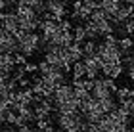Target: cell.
Masks as SVG:
<instances>
[{
	"label": "cell",
	"instance_id": "obj_1",
	"mask_svg": "<svg viewBox=\"0 0 134 132\" xmlns=\"http://www.w3.org/2000/svg\"><path fill=\"white\" fill-rule=\"evenodd\" d=\"M17 44H19V54H23L25 58H31L35 52H38L42 48V37L36 35L35 31H21L15 35Z\"/></svg>",
	"mask_w": 134,
	"mask_h": 132
},
{
	"label": "cell",
	"instance_id": "obj_17",
	"mask_svg": "<svg viewBox=\"0 0 134 132\" xmlns=\"http://www.w3.org/2000/svg\"><path fill=\"white\" fill-rule=\"evenodd\" d=\"M73 79H84L86 77V67H84V63L82 61H77V63H73Z\"/></svg>",
	"mask_w": 134,
	"mask_h": 132
},
{
	"label": "cell",
	"instance_id": "obj_14",
	"mask_svg": "<svg viewBox=\"0 0 134 132\" xmlns=\"http://www.w3.org/2000/svg\"><path fill=\"white\" fill-rule=\"evenodd\" d=\"M84 29H86V38H90V40H96V38L102 37L100 31H98V27H96V23L90 21V19L84 23Z\"/></svg>",
	"mask_w": 134,
	"mask_h": 132
},
{
	"label": "cell",
	"instance_id": "obj_25",
	"mask_svg": "<svg viewBox=\"0 0 134 132\" xmlns=\"http://www.w3.org/2000/svg\"><path fill=\"white\" fill-rule=\"evenodd\" d=\"M130 132H134V124H132V127H130Z\"/></svg>",
	"mask_w": 134,
	"mask_h": 132
},
{
	"label": "cell",
	"instance_id": "obj_6",
	"mask_svg": "<svg viewBox=\"0 0 134 132\" xmlns=\"http://www.w3.org/2000/svg\"><path fill=\"white\" fill-rule=\"evenodd\" d=\"M54 105H63V104H69V101H75L77 100V96H75V86H71V84H62V86H58L56 88V92H54Z\"/></svg>",
	"mask_w": 134,
	"mask_h": 132
},
{
	"label": "cell",
	"instance_id": "obj_11",
	"mask_svg": "<svg viewBox=\"0 0 134 132\" xmlns=\"http://www.w3.org/2000/svg\"><path fill=\"white\" fill-rule=\"evenodd\" d=\"M125 4V0H100V8L109 15V19L117 14V10Z\"/></svg>",
	"mask_w": 134,
	"mask_h": 132
},
{
	"label": "cell",
	"instance_id": "obj_18",
	"mask_svg": "<svg viewBox=\"0 0 134 132\" xmlns=\"http://www.w3.org/2000/svg\"><path fill=\"white\" fill-rule=\"evenodd\" d=\"M73 37H75V42H84V40H88L86 38V29H84V25H77V27H73Z\"/></svg>",
	"mask_w": 134,
	"mask_h": 132
},
{
	"label": "cell",
	"instance_id": "obj_21",
	"mask_svg": "<svg viewBox=\"0 0 134 132\" xmlns=\"http://www.w3.org/2000/svg\"><path fill=\"white\" fill-rule=\"evenodd\" d=\"M19 132H40L36 127H33L31 123H27V124H23V127H19Z\"/></svg>",
	"mask_w": 134,
	"mask_h": 132
},
{
	"label": "cell",
	"instance_id": "obj_2",
	"mask_svg": "<svg viewBox=\"0 0 134 132\" xmlns=\"http://www.w3.org/2000/svg\"><path fill=\"white\" fill-rule=\"evenodd\" d=\"M15 14L19 17V27L23 31H35V29L40 27V15L38 12H35L33 8H29L27 4H23L21 0L15 4Z\"/></svg>",
	"mask_w": 134,
	"mask_h": 132
},
{
	"label": "cell",
	"instance_id": "obj_13",
	"mask_svg": "<svg viewBox=\"0 0 134 132\" xmlns=\"http://www.w3.org/2000/svg\"><path fill=\"white\" fill-rule=\"evenodd\" d=\"M115 96H117L119 104H126V101H130L134 98V90H130L129 86H121V88H117Z\"/></svg>",
	"mask_w": 134,
	"mask_h": 132
},
{
	"label": "cell",
	"instance_id": "obj_12",
	"mask_svg": "<svg viewBox=\"0 0 134 132\" xmlns=\"http://www.w3.org/2000/svg\"><path fill=\"white\" fill-rule=\"evenodd\" d=\"M119 48L121 52H123V56H129V54H132V48H134V38L132 37H119Z\"/></svg>",
	"mask_w": 134,
	"mask_h": 132
},
{
	"label": "cell",
	"instance_id": "obj_24",
	"mask_svg": "<svg viewBox=\"0 0 134 132\" xmlns=\"http://www.w3.org/2000/svg\"><path fill=\"white\" fill-rule=\"evenodd\" d=\"M40 132H56V128L50 124V127H46V128H40Z\"/></svg>",
	"mask_w": 134,
	"mask_h": 132
},
{
	"label": "cell",
	"instance_id": "obj_9",
	"mask_svg": "<svg viewBox=\"0 0 134 132\" xmlns=\"http://www.w3.org/2000/svg\"><path fill=\"white\" fill-rule=\"evenodd\" d=\"M65 52H67V58H69L71 63H77L84 58V52H82V44L81 42H73L69 46H65Z\"/></svg>",
	"mask_w": 134,
	"mask_h": 132
},
{
	"label": "cell",
	"instance_id": "obj_10",
	"mask_svg": "<svg viewBox=\"0 0 134 132\" xmlns=\"http://www.w3.org/2000/svg\"><path fill=\"white\" fill-rule=\"evenodd\" d=\"M123 71H125V65L123 63H103L102 65L103 77H109V79H117V77H121Z\"/></svg>",
	"mask_w": 134,
	"mask_h": 132
},
{
	"label": "cell",
	"instance_id": "obj_22",
	"mask_svg": "<svg viewBox=\"0 0 134 132\" xmlns=\"http://www.w3.org/2000/svg\"><path fill=\"white\" fill-rule=\"evenodd\" d=\"M121 105H125V107H129V111H130V115L134 117V98L130 101H126V104H121Z\"/></svg>",
	"mask_w": 134,
	"mask_h": 132
},
{
	"label": "cell",
	"instance_id": "obj_19",
	"mask_svg": "<svg viewBox=\"0 0 134 132\" xmlns=\"http://www.w3.org/2000/svg\"><path fill=\"white\" fill-rule=\"evenodd\" d=\"M82 52L84 56H92V54H98V44H96V40H84L82 42Z\"/></svg>",
	"mask_w": 134,
	"mask_h": 132
},
{
	"label": "cell",
	"instance_id": "obj_20",
	"mask_svg": "<svg viewBox=\"0 0 134 132\" xmlns=\"http://www.w3.org/2000/svg\"><path fill=\"white\" fill-rule=\"evenodd\" d=\"M25 67V71H27V75H35V73H38V63H25L23 65Z\"/></svg>",
	"mask_w": 134,
	"mask_h": 132
},
{
	"label": "cell",
	"instance_id": "obj_23",
	"mask_svg": "<svg viewBox=\"0 0 134 132\" xmlns=\"http://www.w3.org/2000/svg\"><path fill=\"white\" fill-rule=\"evenodd\" d=\"M8 6H10V4H8V0H0V12H2L4 8H8Z\"/></svg>",
	"mask_w": 134,
	"mask_h": 132
},
{
	"label": "cell",
	"instance_id": "obj_5",
	"mask_svg": "<svg viewBox=\"0 0 134 132\" xmlns=\"http://www.w3.org/2000/svg\"><path fill=\"white\" fill-rule=\"evenodd\" d=\"M67 15V4L65 0H46V12L44 17H50V19H63Z\"/></svg>",
	"mask_w": 134,
	"mask_h": 132
},
{
	"label": "cell",
	"instance_id": "obj_4",
	"mask_svg": "<svg viewBox=\"0 0 134 132\" xmlns=\"http://www.w3.org/2000/svg\"><path fill=\"white\" fill-rule=\"evenodd\" d=\"M0 52H2V54H17V52H19L17 38L4 25H0Z\"/></svg>",
	"mask_w": 134,
	"mask_h": 132
},
{
	"label": "cell",
	"instance_id": "obj_15",
	"mask_svg": "<svg viewBox=\"0 0 134 132\" xmlns=\"http://www.w3.org/2000/svg\"><path fill=\"white\" fill-rule=\"evenodd\" d=\"M123 65H125V69H126V75H129V79L134 81V54L123 56Z\"/></svg>",
	"mask_w": 134,
	"mask_h": 132
},
{
	"label": "cell",
	"instance_id": "obj_8",
	"mask_svg": "<svg viewBox=\"0 0 134 132\" xmlns=\"http://www.w3.org/2000/svg\"><path fill=\"white\" fill-rule=\"evenodd\" d=\"M90 15H92V12H90L86 6H82L81 0H75V4H73V12H71V17L75 21H88Z\"/></svg>",
	"mask_w": 134,
	"mask_h": 132
},
{
	"label": "cell",
	"instance_id": "obj_3",
	"mask_svg": "<svg viewBox=\"0 0 134 132\" xmlns=\"http://www.w3.org/2000/svg\"><path fill=\"white\" fill-rule=\"evenodd\" d=\"M117 92V84H115V79H109V77H100V79H94V86H92V96L96 100H103L109 98Z\"/></svg>",
	"mask_w": 134,
	"mask_h": 132
},
{
	"label": "cell",
	"instance_id": "obj_7",
	"mask_svg": "<svg viewBox=\"0 0 134 132\" xmlns=\"http://www.w3.org/2000/svg\"><path fill=\"white\" fill-rule=\"evenodd\" d=\"M82 63L86 67V79H98V75L102 73V59L98 54H92V56H84Z\"/></svg>",
	"mask_w": 134,
	"mask_h": 132
},
{
	"label": "cell",
	"instance_id": "obj_16",
	"mask_svg": "<svg viewBox=\"0 0 134 132\" xmlns=\"http://www.w3.org/2000/svg\"><path fill=\"white\" fill-rule=\"evenodd\" d=\"M23 4H27L29 8H33L38 14H44L46 12V0H21Z\"/></svg>",
	"mask_w": 134,
	"mask_h": 132
}]
</instances>
